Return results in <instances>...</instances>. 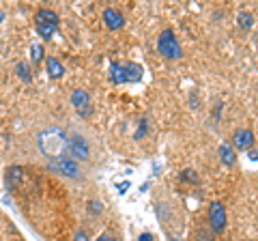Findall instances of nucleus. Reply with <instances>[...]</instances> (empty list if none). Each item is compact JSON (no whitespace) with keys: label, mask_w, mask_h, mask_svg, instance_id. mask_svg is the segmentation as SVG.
Wrapping results in <instances>:
<instances>
[{"label":"nucleus","mask_w":258,"mask_h":241,"mask_svg":"<svg viewBox=\"0 0 258 241\" xmlns=\"http://www.w3.org/2000/svg\"><path fill=\"white\" fill-rule=\"evenodd\" d=\"M67 153L80 164H93L99 155V142L86 127H74L67 134Z\"/></svg>","instance_id":"f257e3e1"},{"label":"nucleus","mask_w":258,"mask_h":241,"mask_svg":"<svg viewBox=\"0 0 258 241\" xmlns=\"http://www.w3.org/2000/svg\"><path fill=\"white\" fill-rule=\"evenodd\" d=\"M37 149L39 153L45 157L47 164L58 162V159L67 157V132H62L56 125H47L37 134Z\"/></svg>","instance_id":"f03ea898"},{"label":"nucleus","mask_w":258,"mask_h":241,"mask_svg":"<svg viewBox=\"0 0 258 241\" xmlns=\"http://www.w3.org/2000/svg\"><path fill=\"white\" fill-rule=\"evenodd\" d=\"M58 26H60V18L54 9H39L35 13V28H37V35L43 37V41H50L56 35Z\"/></svg>","instance_id":"7ed1b4c3"},{"label":"nucleus","mask_w":258,"mask_h":241,"mask_svg":"<svg viewBox=\"0 0 258 241\" xmlns=\"http://www.w3.org/2000/svg\"><path fill=\"white\" fill-rule=\"evenodd\" d=\"M157 52L168 61H179L183 56L181 43H179V39H176L172 28H166L164 33L157 37Z\"/></svg>","instance_id":"20e7f679"},{"label":"nucleus","mask_w":258,"mask_h":241,"mask_svg":"<svg viewBox=\"0 0 258 241\" xmlns=\"http://www.w3.org/2000/svg\"><path fill=\"white\" fill-rule=\"evenodd\" d=\"M47 168H50L52 172L64 176V179H71V181H82L84 179V168L80 162H76L74 157H62L58 159V162H52L47 164Z\"/></svg>","instance_id":"39448f33"},{"label":"nucleus","mask_w":258,"mask_h":241,"mask_svg":"<svg viewBox=\"0 0 258 241\" xmlns=\"http://www.w3.org/2000/svg\"><path fill=\"white\" fill-rule=\"evenodd\" d=\"M209 226H211V232H215V235H222L226 226H228V218H226V209L222 203L209 205Z\"/></svg>","instance_id":"423d86ee"},{"label":"nucleus","mask_w":258,"mask_h":241,"mask_svg":"<svg viewBox=\"0 0 258 241\" xmlns=\"http://www.w3.org/2000/svg\"><path fill=\"white\" fill-rule=\"evenodd\" d=\"M71 106L76 108V112L82 118H88L93 114V103H91V95L84 88H76L74 93H71Z\"/></svg>","instance_id":"0eeeda50"},{"label":"nucleus","mask_w":258,"mask_h":241,"mask_svg":"<svg viewBox=\"0 0 258 241\" xmlns=\"http://www.w3.org/2000/svg\"><path fill=\"white\" fill-rule=\"evenodd\" d=\"M232 147H235V151H252L254 132L247 130V127H239V130L232 134Z\"/></svg>","instance_id":"6e6552de"},{"label":"nucleus","mask_w":258,"mask_h":241,"mask_svg":"<svg viewBox=\"0 0 258 241\" xmlns=\"http://www.w3.org/2000/svg\"><path fill=\"white\" fill-rule=\"evenodd\" d=\"M101 18H103V24H106L110 30H120V28L125 26V15L120 13L118 9H114V7H108V9H103Z\"/></svg>","instance_id":"1a4fd4ad"},{"label":"nucleus","mask_w":258,"mask_h":241,"mask_svg":"<svg viewBox=\"0 0 258 241\" xmlns=\"http://www.w3.org/2000/svg\"><path fill=\"white\" fill-rule=\"evenodd\" d=\"M5 174H7L5 183H7V190H9V192L22 186V181H24V168L22 166H9Z\"/></svg>","instance_id":"9d476101"},{"label":"nucleus","mask_w":258,"mask_h":241,"mask_svg":"<svg viewBox=\"0 0 258 241\" xmlns=\"http://www.w3.org/2000/svg\"><path fill=\"white\" fill-rule=\"evenodd\" d=\"M217 155H220L222 164L228 166V168H232L237 164V151H235V147H232L230 142H222L220 149H217Z\"/></svg>","instance_id":"9b49d317"},{"label":"nucleus","mask_w":258,"mask_h":241,"mask_svg":"<svg viewBox=\"0 0 258 241\" xmlns=\"http://www.w3.org/2000/svg\"><path fill=\"white\" fill-rule=\"evenodd\" d=\"M123 69H125V84L127 82H140L144 69L140 63H123Z\"/></svg>","instance_id":"f8f14e48"},{"label":"nucleus","mask_w":258,"mask_h":241,"mask_svg":"<svg viewBox=\"0 0 258 241\" xmlns=\"http://www.w3.org/2000/svg\"><path fill=\"white\" fill-rule=\"evenodd\" d=\"M45 69H47V76H50L52 80H60L64 76V67H62V63L56 58V56H47L45 58Z\"/></svg>","instance_id":"ddd939ff"},{"label":"nucleus","mask_w":258,"mask_h":241,"mask_svg":"<svg viewBox=\"0 0 258 241\" xmlns=\"http://www.w3.org/2000/svg\"><path fill=\"white\" fill-rule=\"evenodd\" d=\"M110 82L118 86V84H125V69H123V63L118 61H112L110 63Z\"/></svg>","instance_id":"4468645a"},{"label":"nucleus","mask_w":258,"mask_h":241,"mask_svg":"<svg viewBox=\"0 0 258 241\" xmlns=\"http://www.w3.org/2000/svg\"><path fill=\"white\" fill-rule=\"evenodd\" d=\"M15 74H18V78L22 80V82H26V84L32 82V71H30V65L26 61H20L18 65H15Z\"/></svg>","instance_id":"2eb2a0df"},{"label":"nucleus","mask_w":258,"mask_h":241,"mask_svg":"<svg viewBox=\"0 0 258 241\" xmlns=\"http://www.w3.org/2000/svg\"><path fill=\"white\" fill-rule=\"evenodd\" d=\"M43 43H32L30 45V63L32 65H41L43 63Z\"/></svg>","instance_id":"dca6fc26"},{"label":"nucleus","mask_w":258,"mask_h":241,"mask_svg":"<svg viewBox=\"0 0 258 241\" xmlns=\"http://www.w3.org/2000/svg\"><path fill=\"white\" fill-rule=\"evenodd\" d=\"M237 24H239V28H241V30H252V26H254V18H252V13L241 11V13L237 15Z\"/></svg>","instance_id":"f3484780"},{"label":"nucleus","mask_w":258,"mask_h":241,"mask_svg":"<svg viewBox=\"0 0 258 241\" xmlns=\"http://www.w3.org/2000/svg\"><path fill=\"white\" fill-rule=\"evenodd\" d=\"M179 179L183 183H191V186H196V183L200 181V176L196 174V170H191V168H185V170L179 174Z\"/></svg>","instance_id":"a211bd4d"},{"label":"nucleus","mask_w":258,"mask_h":241,"mask_svg":"<svg viewBox=\"0 0 258 241\" xmlns=\"http://www.w3.org/2000/svg\"><path fill=\"white\" fill-rule=\"evenodd\" d=\"M88 213L91 215H101L103 213V205L99 200H88Z\"/></svg>","instance_id":"6ab92c4d"},{"label":"nucleus","mask_w":258,"mask_h":241,"mask_svg":"<svg viewBox=\"0 0 258 241\" xmlns=\"http://www.w3.org/2000/svg\"><path fill=\"white\" fill-rule=\"evenodd\" d=\"M144 134H149V123H147V120H140V127H138V132H136L134 138L136 140H142Z\"/></svg>","instance_id":"aec40b11"},{"label":"nucleus","mask_w":258,"mask_h":241,"mask_svg":"<svg viewBox=\"0 0 258 241\" xmlns=\"http://www.w3.org/2000/svg\"><path fill=\"white\" fill-rule=\"evenodd\" d=\"M95 241H118V237H116V235H112V232H101V235L97 237Z\"/></svg>","instance_id":"412c9836"},{"label":"nucleus","mask_w":258,"mask_h":241,"mask_svg":"<svg viewBox=\"0 0 258 241\" xmlns=\"http://www.w3.org/2000/svg\"><path fill=\"white\" fill-rule=\"evenodd\" d=\"M74 241H91V239H88L86 230H78V232H76V237H74Z\"/></svg>","instance_id":"4be33fe9"},{"label":"nucleus","mask_w":258,"mask_h":241,"mask_svg":"<svg viewBox=\"0 0 258 241\" xmlns=\"http://www.w3.org/2000/svg\"><path fill=\"white\" fill-rule=\"evenodd\" d=\"M138 241H155V237H153L151 232H142V235L138 237Z\"/></svg>","instance_id":"5701e85b"},{"label":"nucleus","mask_w":258,"mask_h":241,"mask_svg":"<svg viewBox=\"0 0 258 241\" xmlns=\"http://www.w3.org/2000/svg\"><path fill=\"white\" fill-rule=\"evenodd\" d=\"M116 190L120 192V194H123L125 190H129V181H123V183H116Z\"/></svg>","instance_id":"b1692460"},{"label":"nucleus","mask_w":258,"mask_h":241,"mask_svg":"<svg viewBox=\"0 0 258 241\" xmlns=\"http://www.w3.org/2000/svg\"><path fill=\"white\" fill-rule=\"evenodd\" d=\"M247 155H249V159H252V162H258V151H247Z\"/></svg>","instance_id":"393cba45"},{"label":"nucleus","mask_w":258,"mask_h":241,"mask_svg":"<svg viewBox=\"0 0 258 241\" xmlns=\"http://www.w3.org/2000/svg\"><path fill=\"white\" fill-rule=\"evenodd\" d=\"M196 241H213V237L211 235H205V232H203V235L196 237Z\"/></svg>","instance_id":"a878e982"},{"label":"nucleus","mask_w":258,"mask_h":241,"mask_svg":"<svg viewBox=\"0 0 258 241\" xmlns=\"http://www.w3.org/2000/svg\"><path fill=\"white\" fill-rule=\"evenodd\" d=\"M3 20H5V13H3V11H0V24H3Z\"/></svg>","instance_id":"bb28decb"}]
</instances>
